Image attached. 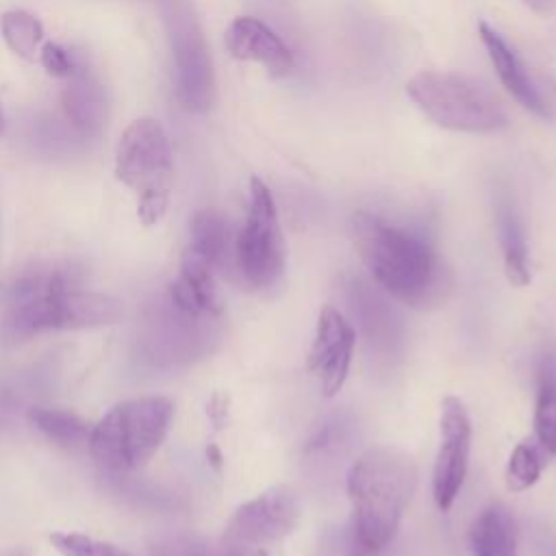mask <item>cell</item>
<instances>
[{
    "label": "cell",
    "instance_id": "obj_1",
    "mask_svg": "<svg viewBox=\"0 0 556 556\" xmlns=\"http://www.w3.org/2000/svg\"><path fill=\"white\" fill-rule=\"evenodd\" d=\"M352 239L369 276L389 298L410 308L445 300L452 285L447 269L424 235L361 211L352 217Z\"/></svg>",
    "mask_w": 556,
    "mask_h": 556
},
{
    "label": "cell",
    "instance_id": "obj_2",
    "mask_svg": "<svg viewBox=\"0 0 556 556\" xmlns=\"http://www.w3.org/2000/svg\"><path fill=\"white\" fill-rule=\"evenodd\" d=\"M2 337L24 341L43 330H74L113 324L122 304L104 293L85 291L70 267H35L9 287Z\"/></svg>",
    "mask_w": 556,
    "mask_h": 556
},
{
    "label": "cell",
    "instance_id": "obj_3",
    "mask_svg": "<svg viewBox=\"0 0 556 556\" xmlns=\"http://www.w3.org/2000/svg\"><path fill=\"white\" fill-rule=\"evenodd\" d=\"M417 486L415 460L391 445L367 447L348 469L350 556H380L395 539Z\"/></svg>",
    "mask_w": 556,
    "mask_h": 556
},
{
    "label": "cell",
    "instance_id": "obj_4",
    "mask_svg": "<svg viewBox=\"0 0 556 556\" xmlns=\"http://www.w3.org/2000/svg\"><path fill=\"white\" fill-rule=\"evenodd\" d=\"M172 415V402L156 395L113 406L89 432L93 460L113 476L143 467L165 441Z\"/></svg>",
    "mask_w": 556,
    "mask_h": 556
},
{
    "label": "cell",
    "instance_id": "obj_5",
    "mask_svg": "<svg viewBox=\"0 0 556 556\" xmlns=\"http://www.w3.org/2000/svg\"><path fill=\"white\" fill-rule=\"evenodd\" d=\"M115 176L137 193L141 224L161 222L169 206L174 159L165 128L154 117L135 119L115 148Z\"/></svg>",
    "mask_w": 556,
    "mask_h": 556
},
{
    "label": "cell",
    "instance_id": "obj_6",
    "mask_svg": "<svg viewBox=\"0 0 556 556\" xmlns=\"http://www.w3.org/2000/svg\"><path fill=\"white\" fill-rule=\"evenodd\" d=\"M406 93L421 113L447 130L484 135L508 122L497 98L465 74L419 72L406 83Z\"/></svg>",
    "mask_w": 556,
    "mask_h": 556
},
{
    "label": "cell",
    "instance_id": "obj_7",
    "mask_svg": "<svg viewBox=\"0 0 556 556\" xmlns=\"http://www.w3.org/2000/svg\"><path fill=\"white\" fill-rule=\"evenodd\" d=\"M285 237L276 200L261 178H250L248 208L235 235V269L252 289L271 287L285 271Z\"/></svg>",
    "mask_w": 556,
    "mask_h": 556
},
{
    "label": "cell",
    "instance_id": "obj_8",
    "mask_svg": "<svg viewBox=\"0 0 556 556\" xmlns=\"http://www.w3.org/2000/svg\"><path fill=\"white\" fill-rule=\"evenodd\" d=\"M302 506L293 489L276 484L243 502L226 523L224 543L230 554H265L280 545L300 523Z\"/></svg>",
    "mask_w": 556,
    "mask_h": 556
},
{
    "label": "cell",
    "instance_id": "obj_9",
    "mask_svg": "<svg viewBox=\"0 0 556 556\" xmlns=\"http://www.w3.org/2000/svg\"><path fill=\"white\" fill-rule=\"evenodd\" d=\"M167 33L174 54L178 98L185 109L202 113L213 104L215 78L208 46L187 2L176 0L169 4Z\"/></svg>",
    "mask_w": 556,
    "mask_h": 556
},
{
    "label": "cell",
    "instance_id": "obj_10",
    "mask_svg": "<svg viewBox=\"0 0 556 556\" xmlns=\"http://www.w3.org/2000/svg\"><path fill=\"white\" fill-rule=\"evenodd\" d=\"M471 454V419L465 404L447 395L439 413V450L432 467V500L439 510H450L465 484Z\"/></svg>",
    "mask_w": 556,
    "mask_h": 556
},
{
    "label": "cell",
    "instance_id": "obj_11",
    "mask_svg": "<svg viewBox=\"0 0 556 556\" xmlns=\"http://www.w3.org/2000/svg\"><path fill=\"white\" fill-rule=\"evenodd\" d=\"M354 348L356 330L352 321L339 308L321 306L306 365L326 397H334L343 389L350 376Z\"/></svg>",
    "mask_w": 556,
    "mask_h": 556
},
{
    "label": "cell",
    "instance_id": "obj_12",
    "mask_svg": "<svg viewBox=\"0 0 556 556\" xmlns=\"http://www.w3.org/2000/svg\"><path fill=\"white\" fill-rule=\"evenodd\" d=\"M224 43L235 59L256 63L274 78L287 76L295 65L293 52L282 37L252 15L235 17L226 28Z\"/></svg>",
    "mask_w": 556,
    "mask_h": 556
},
{
    "label": "cell",
    "instance_id": "obj_13",
    "mask_svg": "<svg viewBox=\"0 0 556 556\" xmlns=\"http://www.w3.org/2000/svg\"><path fill=\"white\" fill-rule=\"evenodd\" d=\"M480 39L486 48V54L506 87V91L530 113L547 119L552 117V102L545 93V89L536 83L532 72L528 70L521 54L504 39L500 30L489 26L486 22H480L478 26Z\"/></svg>",
    "mask_w": 556,
    "mask_h": 556
},
{
    "label": "cell",
    "instance_id": "obj_14",
    "mask_svg": "<svg viewBox=\"0 0 556 556\" xmlns=\"http://www.w3.org/2000/svg\"><path fill=\"white\" fill-rule=\"evenodd\" d=\"M215 269L193 250H185L178 276L169 282V304L191 317H217L224 308Z\"/></svg>",
    "mask_w": 556,
    "mask_h": 556
},
{
    "label": "cell",
    "instance_id": "obj_15",
    "mask_svg": "<svg viewBox=\"0 0 556 556\" xmlns=\"http://www.w3.org/2000/svg\"><path fill=\"white\" fill-rule=\"evenodd\" d=\"M63 113L65 119L83 135H93L102 128L106 117V96L98 76L76 59V70L65 78Z\"/></svg>",
    "mask_w": 556,
    "mask_h": 556
},
{
    "label": "cell",
    "instance_id": "obj_16",
    "mask_svg": "<svg viewBox=\"0 0 556 556\" xmlns=\"http://www.w3.org/2000/svg\"><path fill=\"white\" fill-rule=\"evenodd\" d=\"M469 549L473 556H517L515 519L504 504L493 502L473 517Z\"/></svg>",
    "mask_w": 556,
    "mask_h": 556
},
{
    "label": "cell",
    "instance_id": "obj_17",
    "mask_svg": "<svg viewBox=\"0 0 556 556\" xmlns=\"http://www.w3.org/2000/svg\"><path fill=\"white\" fill-rule=\"evenodd\" d=\"M189 250L202 256L215 271L235 265V237L228 219L215 208H202L191 219Z\"/></svg>",
    "mask_w": 556,
    "mask_h": 556
},
{
    "label": "cell",
    "instance_id": "obj_18",
    "mask_svg": "<svg viewBox=\"0 0 556 556\" xmlns=\"http://www.w3.org/2000/svg\"><path fill=\"white\" fill-rule=\"evenodd\" d=\"M497 237L502 248L504 274L510 285L526 287L530 282V261L523 228L508 202H502L497 208Z\"/></svg>",
    "mask_w": 556,
    "mask_h": 556
},
{
    "label": "cell",
    "instance_id": "obj_19",
    "mask_svg": "<svg viewBox=\"0 0 556 556\" xmlns=\"http://www.w3.org/2000/svg\"><path fill=\"white\" fill-rule=\"evenodd\" d=\"M534 439L549 454L556 456V367L545 361L539 369L536 397H534Z\"/></svg>",
    "mask_w": 556,
    "mask_h": 556
},
{
    "label": "cell",
    "instance_id": "obj_20",
    "mask_svg": "<svg viewBox=\"0 0 556 556\" xmlns=\"http://www.w3.org/2000/svg\"><path fill=\"white\" fill-rule=\"evenodd\" d=\"M28 421L52 443L63 447H78L89 441V424L72 413L61 408H41L35 406L28 410Z\"/></svg>",
    "mask_w": 556,
    "mask_h": 556
},
{
    "label": "cell",
    "instance_id": "obj_21",
    "mask_svg": "<svg viewBox=\"0 0 556 556\" xmlns=\"http://www.w3.org/2000/svg\"><path fill=\"white\" fill-rule=\"evenodd\" d=\"M549 454L539 445L534 437L523 439L517 443L508 456L506 471H504V482L510 493H521L534 486L547 465Z\"/></svg>",
    "mask_w": 556,
    "mask_h": 556
},
{
    "label": "cell",
    "instance_id": "obj_22",
    "mask_svg": "<svg viewBox=\"0 0 556 556\" xmlns=\"http://www.w3.org/2000/svg\"><path fill=\"white\" fill-rule=\"evenodd\" d=\"M0 33L4 43L22 59H35L43 41V26L39 17L24 9H11L0 15Z\"/></svg>",
    "mask_w": 556,
    "mask_h": 556
},
{
    "label": "cell",
    "instance_id": "obj_23",
    "mask_svg": "<svg viewBox=\"0 0 556 556\" xmlns=\"http://www.w3.org/2000/svg\"><path fill=\"white\" fill-rule=\"evenodd\" d=\"M354 302L358 308V317H361V324L369 337V341H376L378 348H389L391 341L395 339V332H393V313L387 308V302L367 291L365 285H354Z\"/></svg>",
    "mask_w": 556,
    "mask_h": 556
},
{
    "label": "cell",
    "instance_id": "obj_24",
    "mask_svg": "<svg viewBox=\"0 0 556 556\" xmlns=\"http://www.w3.org/2000/svg\"><path fill=\"white\" fill-rule=\"evenodd\" d=\"M50 541L63 556H132L113 543L78 532H54Z\"/></svg>",
    "mask_w": 556,
    "mask_h": 556
},
{
    "label": "cell",
    "instance_id": "obj_25",
    "mask_svg": "<svg viewBox=\"0 0 556 556\" xmlns=\"http://www.w3.org/2000/svg\"><path fill=\"white\" fill-rule=\"evenodd\" d=\"M152 556H208V547L198 536H165L152 543Z\"/></svg>",
    "mask_w": 556,
    "mask_h": 556
},
{
    "label": "cell",
    "instance_id": "obj_26",
    "mask_svg": "<svg viewBox=\"0 0 556 556\" xmlns=\"http://www.w3.org/2000/svg\"><path fill=\"white\" fill-rule=\"evenodd\" d=\"M39 63L43 65V70L56 78H67L74 70H76V59L70 54V50H65L63 46L54 43V41H46L39 48Z\"/></svg>",
    "mask_w": 556,
    "mask_h": 556
},
{
    "label": "cell",
    "instance_id": "obj_27",
    "mask_svg": "<svg viewBox=\"0 0 556 556\" xmlns=\"http://www.w3.org/2000/svg\"><path fill=\"white\" fill-rule=\"evenodd\" d=\"M228 402H226V397H222V395H213V400H211V404H208V417H211V421L215 424V428H222V424L226 421V417H228Z\"/></svg>",
    "mask_w": 556,
    "mask_h": 556
},
{
    "label": "cell",
    "instance_id": "obj_28",
    "mask_svg": "<svg viewBox=\"0 0 556 556\" xmlns=\"http://www.w3.org/2000/svg\"><path fill=\"white\" fill-rule=\"evenodd\" d=\"M15 410V400L7 389H0V426H4Z\"/></svg>",
    "mask_w": 556,
    "mask_h": 556
},
{
    "label": "cell",
    "instance_id": "obj_29",
    "mask_svg": "<svg viewBox=\"0 0 556 556\" xmlns=\"http://www.w3.org/2000/svg\"><path fill=\"white\" fill-rule=\"evenodd\" d=\"M523 2L539 15H552L556 9V0H523Z\"/></svg>",
    "mask_w": 556,
    "mask_h": 556
},
{
    "label": "cell",
    "instance_id": "obj_30",
    "mask_svg": "<svg viewBox=\"0 0 556 556\" xmlns=\"http://www.w3.org/2000/svg\"><path fill=\"white\" fill-rule=\"evenodd\" d=\"M206 454H208L211 465H213L215 469H219V467H222V452H219L215 445H208V447H206Z\"/></svg>",
    "mask_w": 556,
    "mask_h": 556
},
{
    "label": "cell",
    "instance_id": "obj_31",
    "mask_svg": "<svg viewBox=\"0 0 556 556\" xmlns=\"http://www.w3.org/2000/svg\"><path fill=\"white\" fill-rule=\"evenodd\" d=\"M0 556H33V554L26 547H9V549H2Z\"/></svg>",
    "mask_w": 556,
    "mask_h": 556
},
{
    "label": "cell",
    "instance_id": "obj_32",
    "mask_svg": "<svg viewBox=\"0 0 556 556\" xmlns=\"http://www.w3.org/2000/svg\"><path fill=\"white\" fill-rule=\"evenodd\" d=\"M4 132V111H2V104H0V135Z\"/></svg>",
    "mask_w": 556,
    "mask_h": 556
},
{
    "label": "cell",
    "instance_id": "obj_33",
    "mask_svg": "<svg viewBox=\"0 0 556 556\" xmlns=\"http://www.w3.org/2000/svg\"><path fill=\"white\" fill-rule=\"evenodd\" d=\"M226 556H239V554H226Z\"/></svg>",
    "mask_w": 556,
    "mask_h": 556
}]
</instances>
